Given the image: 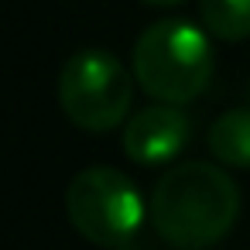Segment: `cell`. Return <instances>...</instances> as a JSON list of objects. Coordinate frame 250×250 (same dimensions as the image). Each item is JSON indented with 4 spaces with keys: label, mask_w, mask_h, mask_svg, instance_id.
Masks as SVG:
<instances>
[{
    "label": "cell",
    "mask_w": 250,
    "mask_h": 250,
    "mask_svg": "<svg viewBox=\"0 0 250 250\" xmlns=\"http://www.w3.org/2000/svg\"><path fill=\"white\" fill-rule=\"evenodd\" d=\"M202 24L219 42L250 38V0H199Z\"/></svg>",
    "instance_id": "7"
},
{
    "label": "cell",
    "mask_w": 250,
    "mask_h": 250,
    "mask_svg": "<svg viewBox=\"0 0 250 250\" xmlns=\"http://www.w3.org/2000/svg\"><path fill=\"white\" fill-rule=\"evenodd\" d=\"M188 134H192V124L178 106H168V103L144 106L124 127V154L134 165H147V168L165 165L185 147Z\"/></svg>",
    "instance_id": "5"
},
{
    "label": "cell",
    "mask_w": 250,
    "mask_h": 250,
    "mask_svg": "<svg viewBox=\"0 0 250 250\" xmlns=\"http://www.w3.org/2000/svg\"><path fill=\"white\" fill-rule=\"evenodd\" d=\"M130 69L137 86L168 106L192 103L206 93L212 79V45L202 28L182 18H168L151 24L137 42L130 55Z\"/></svg>",
    "instance_id": "2"
},
{
    "label": "cell",
    "mask_w": 250,
    "mask_h": 250,
    "mask_svg": "<svg viewBox=\"0 0 250 250\" xmlns=\"http://www.w3.org/2000/svg\"><path fill=\"white\" fill-rule=\"evenodd\" d=\"M113 250H141V247H134V243H120V247H113Z\"/></svg>",
    "instance_id": "9"
},
{
    "label": "cell",
    "mask_w": 250,
    "mask_h": 250,
    "mask_svg": "<svg viewBox=\"0 0 250 250\" xmlns=\"http://www.w3.org/2000/svg\"><path fill=\"white\" fill-rule=\"evenodd\" d=\"M62 113L89 134L113 130L127 120L134 103V76L117 62V55L86 48L76 52L59 76Z\"/></svg>",
    "instance_id": "3"
},
{
    "label": "cell",
    "mask_w": 250,
    "mask_h": 250,
    "mask_svg": "<svg viewBox=\"0 0 250 250\" xmlns=\"http://www.w3.org/2000/svg\"><path fill=\"white\" fill-rule=\"evenodd\" d=\"M147 216L154 233L175 250H206L233 229L240 216V188L223 168L185 161L154 182Z\"/></svg>",
    "instance_id": "1"
},
{
    "label": "cell",
    "mask_w": 250,
    "mask_h": 250,
    "mask_svg": "<svg viewBox=\"0 0 250 250\" xmlns=\"http://www.w3.org/2000/svg\"><path fill=\"white\" fill-rule=\"evenodd\" d=\"M209 151L226 168H250V110H229L209 127Z\"/></svg>",
    "instance_id": "6"
},
{
    "label": "cell",
    "mask_w": 250,
    "mask_h": 250,
    "mask_svg": "<svg viewBox=\"0 0 250 250\" xmlns=\"http://www.w3.org/2000/svg\"><path fill=\"white\" fill-rule=\"evenodd\" d=\"M141 4H147V7H178L182 0H141Z\"/></svg>",
    "instance_id": "8"
},
{
    "label": "cell",
    "mask_w": 250,
    "mask_h": 250,
    "mask_svg": "<svg viewBox=\"0 0 250 250\" xmlns=\"http://www.w3.org/2000/svg\"><path fill=\"white\" fill-rule=\"evenodd\" d=\"M65 212L79 236H86L96 247H120L130 243L134 233L144 223V199L137 185L106 165L86 168L69 182L65 192Z\"/></svg>",
    "instance_id": "4"
}]
</instances>
